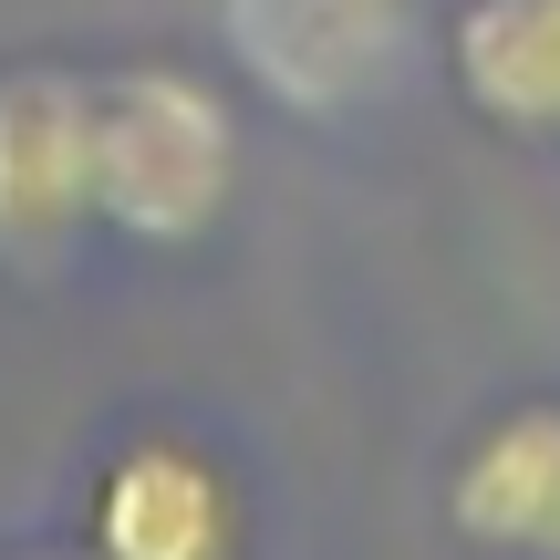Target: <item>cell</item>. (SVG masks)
Wrapping results in <instances>:
<instances>
[{
    "instance_id": "cell-1",
    "label": "cell",
    "mask_w": 560,
    "mask_h": 560,
    "mask_svg": "<svg viewBox=\"0 0 560 560\" xmlns=\"http://www.w3.org/2000/svg\"><path fill=\"white\" fill-rule=\"evenodd\" d=\"M229 187H240V125L198 73L177 62L94 73V219L115 240H208Z\"/></svg>"
},
{
    "instance_id": "cell-2",
    "label": "cell",
    "mask_w": 560,
    "mask_h": 560,
    "mask_svg": "<svg viewBox=\"0 0 560 560\" xmlns=\"http://www.w3.org/2000/svg\"><path fill=\"white\" fill-rule=\"evenodd\" d=\"M94 229V73H0V270H52Z\"/></svg>"
},
{
    "instance_id": "cell-3",
    "label": "cell",
    "mask_w": 560,
    "mask_h": 560,
    "mask_svg": "<svg viewBox=\"0 0 560 560\" xmlns=\"http://www.w3.org/2000/svg\"><path fill=\"white\" fill-rule=\"evenodd\" d=\"M219 32L291 115H363L416 52L405 0H219Z\"/></svg>"
},
{
    "instance_id": "cell-4",
    "label": "cell",
    "mask_w": 560,
    "mask_h": 560,
    "mask_svg": "<svg viewBox=\"0 0 560 560\" xmlns=\"http://www.w3.org/2000/svg\"><path fill=\"white\" fill-rule=\"evenodd\" d=\"M229 540H240L229 478L177 436L125 446L94 478V560H229Z\"/></svg>"
},
{
    "instance_id": "cell-5",
    "label": "cell",
    "mask_w": 560,
    "mask_h": 560,
    "mask_svg": "<svg viewBox=\"0 0 560 560\" xmlns=\"http://www.w3.org/2000/svg\"><path fill=\"white\" fill-rule=\"evenodd\" d=\"M446 73H457L467 115L550 145L560 136V0H467L446 21Z\"/></svg>"
},
{
    "instance_id": "cell-6",
    "label": "cell",
    "mask_w": 560,
    "mask_h": 560,
    "mask_svg": "<svg viewBox=\"0 0 560 560\" xmlns=\"http://www.w3.org/2000/svg\"><path fill=\"white\" fill-rule=\"evenodd\" d=\"M446 520L478 550L540 560L550 520H560V405H509V416L467 446L457 488H446Z\"/></svg>"
},
{
    "instance_id": "cell-7",
    "label": "cell",
    "mask_w": 560,
    "mask_h": 560,
    "mask_svg": "<svg viewBox=\"0 0 560 560\" xmlns=\"http://www.w3.org/2000/svg\"><path fill=\"white\" fill-rule=\"evenodd\" d=\"M11 560H94V550H11Z\"/></svg>"
},
{
    "instance_id": "cell-8",
    "label": "cell",
    "mask_w": 560,
    "mask_h": 560,
    "mask_svg": "<svg viewBox=\"0 0 560 560\" xmlns=\"http://www.w3.org/2000/svg\"><path fill=\"white\" fill-rule=\"evenodd\" d=\"M540 560H560V520H550V540H540Z\"/></svg>"
}]
</instances>
